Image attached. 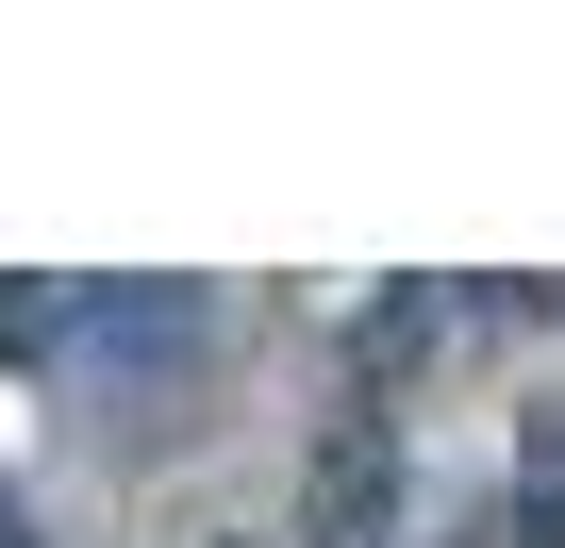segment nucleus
<instances>
[{"mask_svg":"<svg viewBox=\"0 0 565 548\" xmlns=\"http://www.w3.org/2000/svg\"><path fill=\"white\" fill-rule=\"evenodd\" d=\"M515 548H565V399L515 432Z\"/></svg>","mask_w":565,"mask_h":548,"instance_id":"obj_3","label":"nucleus"},{"mask_svg":"<svg viewBox=\"0 0 565 548\" xmlns=\"http://www.w3.org/2000/svg\"><path fill=\"white\" fill-rule=\"evenodd\" d=\"M0 548H34V515H18V498H0Z\"/></svg>","mask_w":565,"mask_h":548,"instance_id":"obj_5","label":"nucleus"},{"mask_svg":"<svg viewBox=\"0 0 565 548\" xmlns=\"http://www.w3.org/2000/svg\"><path fill=\"white\" fill-rule=\"evenodd\" d=\"M383 515H399V432L333 416V449H317V548H383Z\"/></svg>","mask_w":565,"mask_h":548,"instance_id":"obj_2","label":"nucleus"},{"mask_svg":"<svg viewBox=\"0 0 565 548\" xmlns=\"http://www.w3.org/2000/svg\"><path fill=\"white\" fill-rule=\"evenodd\" d=\"M0 366H51V300L34 283H0Z\"/></svg>","mask_w":565,"mask_h":548,"instance_id":"obj_4","label":"nucleus"},{"mask_svg":"<svg viewBox=\"0 0 565 548\" xmlns=\"http://www.w3.org/2000/svg\"><path fill=\"white\" fill-rule=\"evenodd\" d=\"M216 350V283H67L51 300V383L84 399H150Z\"/></svg>","mask_w":565,"mask_h":548,"instance_id":"obj_1","label":"nucleus"}]
</instances>
